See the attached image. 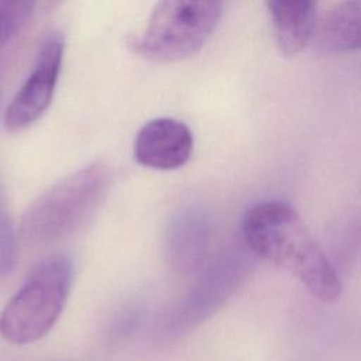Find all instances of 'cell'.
Instances as JSON below:
<instances>
[{
	"label": "cell",
	"mask_w": 361,
	"mask_h": 361,
	"mask_svg": "<svg viewBox=\"0 0 361 361\" xmlns=\"http://www.w3.org/2000/svg\"><path fill=\"white\" fill-rule=\"evenodd\" d=\"M62 1H65V0H47L45 8H47V10H49V8H55V7H58Z\"/></svg>",
	"instance_id": "12"
},
{
	"label": "cell",
	"mask_w": 361,
	"mask_h": 361,
	"mask_svg": "<svg viewBox=\"0 0 361 361\" xmlns=\"http://www.w3.org/2000/svg\"><path fill=\"white\" fill-rule=\"evenodd\" d=\"M37 3L38 0H0V51L21 32Z\"/></svg>",
	"instance_id": "10"
},
{
	"label": "cell",
	"mask_w": 361,
	"mask_h": 361,
	"mask_svg": "<svg viewBox=\"0 0 361 361\" xmlns=\"http://www.w3.org/2000/svg\"><path fill=\"white\" fill-rule=\"evenodd\" d=\"M221 10L223 0H158L137 51L161 63L192 58L214 32Z\"/></svg>",
	"instance_id": "4"
},
{
	"label": "cell",
	"mask_w": 361,
	"mask_h": 361,
	"mask_svg": "<svg viewBox=\"0 0 361 361\" xmlns=\"http://www.w3.org/2000/svg\"><path fill=\"white\" fill-rule=\"evenodd\" d=\"M210 241V230L204 219L186 213L173 220L166 240V255L171 267L179 272H190L202 265Z\"/></svg>",
	"instance_id": "8"
},
{
	"label": "cell",
	"mask_w": 361,
	"mask_h": 361,
	"mask_svg": "<svg viewBox=\"0 0 361 361\" xmlns=\"http://www.w3.org/2000/svg\"><path fill=\"white\" fill-rule=\"evenodd\" d=\"M241 230L254 255L290 272L312 296L324 303L340 296L343 283L333 261L292 204L282 200L255 203L245 210Z\"/></svg>",
	"instance_id": "1"
},
{
	"label": "cell",
	"mask_w": 361,
	"mask_h": 361,
	"mask_svg": "<svg viewBox=\"0 0 361 361\" xmlns=\"http://www.w3.org/2000/svg\"><path fill=\"white\" fill-rule=\"evenodd\" d=\"M317 47L327 54L361 49V0H344L326 13L314 31Z\"/></svg>",
	"instance_id": "9"
},
{
	"label": "cell",
	"mask_w": 361,
	"mask_h": 361,
	"mask_svg": "<svg viewBox=\"0 0 361 361\" xmlns=\"http://www.w3.org/2000/svg\"><path fill=\"white\" fill-rule=\"evenodd\" d=\"M276 47L285 56L299 54L314 37L317 0H265Z\"/></svg>",
	"instance_id": "7"
},
{
	"label": "cell",
	"mask_w": 361,
	"mask_h": 361,
	"mask_svg": "<svg viewBox=\"0 0 361 361\" xmlns=\"http://www.w3.org/2000/svg\"><path fill=\"white\" fill-rule=\"evenodd\" d=\"M16 258V238L7 207L0 189V271L13 267Z\"/></svg>",
	"instance_id": "11"
},
{
	"label": "cell",
	"mask_w": 361,
	"mask_h": 361,
	"mask_svg": "<svg viewBox=\"0 0 361 361\" xmlns=\"http://www.w3.org/2000/svg\"><path fill=\"white\" fill-rule=\"evenodd\" d=\"M193 151L190 128L180 120L159 117L144 124L134 141V157L142 166L176 169L185 165Z\"/></svg>",
	"instance_id": "6"
},
{
	"label": "cell",
	"mask_w": 361,
	"mask_h": 361,
	"mask_svg": "<svg viewBox=\"0 0 361 361\" xmlns=\"http://www.w3.org/2000/svg\"><path fill=\"white\" fill-rule=\"evenodd\" d=\"M73 271L63 255L41 261L0 313V336L14 344L44 337L59 319L71 292Z\"/></svg>",
	"instance_id": "3"
},
{
	"label": "cell",
	"mask_w": 361,
	"mask_h": 361,
	"mask_svg": "<svg viewBox=\"0 0 361 361\" xmlns=\"http://www.w3.org/2000/svg\"><path fill=\"white\" fill-rule=\"evenodd\" d=\"M65 41L61 32L48 34L38 51L34 68L6 109L3 124L16 133L37 121L49 107L58 83Z\"/></svg>",
	"instance_id": "5"
},
{
	"label": "cell",
	"mask_w": 361,
	"mask_h": 361,
	"mask_svg": "<svg viewBox=\"0 0 361 361\" xmlns=\"http://www.w3.org/2000/svg\"><path fill=\"white\" fill-rule=\"evenodd\" d=\"M110 178L106 165L92 164L51 186L21 217L20 238L27 244L45 245L76 230L103 199Z\"/></svg>",
	"instance_id": "2"
}]
</instances>
